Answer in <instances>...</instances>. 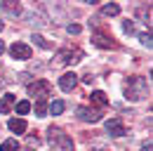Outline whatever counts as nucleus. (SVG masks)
<instances>
[{
    "label": "nucleus",
    "instance_id": "obj_1",
    "mask_svg": "<svg viewBox=\"0 0 153 151\" xmlns=\"http://www.w3.org/2000/svg\"><path fill=\"white\" fill-rule=\"evenodd\" d=\"M149 97V80L141 76H132L125 85V99L127 102H141Z\"/></svg>",
    "mask_w": 153,
    "mask_h": 151
},
{
    "label": "nucleus",
    "instance_id": "obj_2",
    "mask_svg": "<svg viewBox=\"0 0 153 151\" xmlns=\"http://www.w3.org/2000/svg\"><path fill=\"white\" fill-rule=\"evenodd\" d=\"M47 142L54 151H73V139L59 128H50L47 130Z\"/></svg>",
    "mask_w": 153,
    "mask_h": 151
},
{
    "label": "nucleus",
    "instance_id": "obj_3",
    "mask_svg": "<svg viewBox=\"0 0 153 151\" xmlns=\"http://www.w3.org/2000/svg\"><path fill=\"white\" fill-rule=\"evenodd\" d=\"M26 90H28L31 97H36L38 102H45V99L50 97V90H52V87H50V83H47V80H36V83H28V87H26Z\"/></svg>",
    "mask_w": 153,
    "mask_h": 151
},
{
    "label": "nucleus",
    "instance_id": "obj_4",
    "mask_svg": "<svg viewBox=\"0 0 153 151\" xmlns=\"http://www.w3.org/2000/svg\"><path fill=\"white\" fill-rule=\"evenodd\" d=\"M106 132H108L111 137H125V135H127V130H125V123H123V118H120V116L108 118V120H106Z\"/></svg>",
    "mask_w": 153,
    "mask_h": 151
},
{
    "label": "nucleus",
    "instance_id": "obj_5",
    "mask_svg": "<svg viewBox=\"0 0 153 151\" xmlns=\"http://www.w3.org/2000/svg\"><path fill=\"white\" fill-rule=\"evenodd\" d=\"M76 57H82L80 52H73V50H59L57 55H54V61H52V66H64V64H76L78 59Z\"/></svg>",
    "mask_w": 153,
    "mask_h": 151
},
{
    "label": "nucleus",
    "instance_id": "obj_6",
    "mask_svg": "<svg viewBox=\"0 0 153 151\" xmlns=\"http://www.w3.org/2000/svg\"><path fill=\"white\" fill-rule=\"evenodd\" d=\"M10 55H12V59L26 61V59H31V47H28L26 43H14V45L10 47Z\"/></svg>",
    "mask_w": 153,
    "mask_h": 151
},
{
    "label": "nucleus",
    "instance_id": "obj_7",
    "mask_svg": "<svg viewBox=\"0 0 153 151\" xmlns=\"http://www.w3.org/2000/svg\"><path fill=\"white\" fill-rule=\"evenodd\" d=\"M76 85H78V76L73 73V71H68V73H64L59 78V87H61L64 92H73Z\"/></svg>",
    "mask_w": 153,
    "mask_h": 151
},
{
    "label": "nucleus",
    "instance_id": "obj_8",
    "mask_svg": "<svg viewBox=\"0 0 153 151\" xmlns=\"http://www.w3.org/2000/svg\"><path fill=\"white\" fill-rule=\"evenodd\" d=\"M76 113H78V118H80V120H85V123H97V120L101 118V113H99V111L87 109V106H78Z\"/></svg>",
    "mask_w": 153,
    "mask_h": 151
},
{
    "label": "nucleus",
    "instance_id": "obj_9",
    "mask_svg": "<svg viewBox=\"0 0 153 151\" xmlns=\"http://www.w3.org/2000/svg\"><path fill=\"white\" fill-rule=\"evenodd\" d=\"M14 99H17V97H14V94H10V92L0 97V113H2V116L12 111V106H14Z\"/></svg>",
    "mask_w": 153,
    "mask_h": 151
},
{
    "label": "nucleus",
    "instance_id": "obj_10",
    "mask_svg": "<svg viewBox=\"0 0 153 151\" xmlns=\"http://www.w3.org/2000/svg\"><path fill=\"white\" fill-rule=\"evenodd\" d=\"M92 40H94L97 47H106V50H108V47H115L113 40H111V38H106L104 33H99V31H94V33H92Z\"/></svg>",
    "mask_w": 153,
    "mask_h": 151
},
{
    "label": "nucleus",
    "instance_id": "obj_11",
    "mask_svg": "<svg viewBox=\"0 0 153 151\" xmlns=\"http://www.w3.org/2000/svg\"><path fill=\"white\" fill-rule=\"evenodd\" d=\"M0 10H2V12H7V14H12V17H19V14H21V7L17 5V2H12V0L0 2Z\"/></svg>",
    "mask_w": 153,
    "mask_h": 151
},
{
    "label": "nucleus",
    "instance_id": "obj_12",
    "mask_svg": "<svg viewBox=\"0 0 153 151\" xmlns=\"http://www.w3.org/2000/svg\"><path fill=\"white\" fill-rule=\"evenodd\" d=\"M90 99L94 102L97 106H101V109H104V106H108V97H106V92H101V90H94V92L90 94Z\"/></svg>",
    "mask_w": 153,
    "mask_h": 151
},
{
    "label": "nucleus",
    "instance_id": "obj_13",
    "mask_svg": "<svg viewBox=\"0 0 153 151\" xmlns=\"http://www.w3.org/2000/svg\"><path fill=\"white\" fill-rule=\"evenodd\" d=\"M7 128L12 132H17V135H21V132H26V120H24V118H12V120L7 123Z\"/></svg>",
    "mask_w": 153,
    "mask_h": 151
},
{
    "label": "nucleus",
    "instance_id": "obj_14",
    "mask_svg": "<svg viewBox=\"0 0 153 151\" xmlns=\"http://www.w3.org/2000/svg\"><path fill=\"white\" fill-rule=\"evenodd\" d=\"M64 109H66V104H64L61 99H57V102H52V104H50V113H52V116H61Z\"/></svg>",
    "mask_w": 153,
    "mask_h": 151
},
{
    "label": "nucleus",
    "instance_id": "obj_15",
    "mask_svg": "<svg viewBox=\"0 0 153 151\" xmlns=\"http://www.w3.org/2000/svg\"><path fill=\"white\" fill-rule=\"evenodd\" d=\"M101 14L104 17H115V14H120V7L118 5H104L101 7Z\"/></svg>",
    "mask_w": 153,
    "mask_h": 151
},
{
    "label": "nucleus",
    "instance_id": "obj_16",
    "mask_svg": "<svg viewBox=\"0 0 153 151\" xmlns=\"http://www.w3.org/2000/svg\"><path fill=\"white\" fill-rule=\"evenodd\" d=\"M17 149H19V142L17 139H5L0 144V151H17Z\"/></svg>",
    "mask_w": 153,
    "mask_h": 151
},
{
    "label": "nucleus",
    "instance_id": "obj_17",
    "mask_svg": "<svg viewBox=\"0 0 153 151\" xmlns=\"http://www.w3.org/2000/svg\"><path fill=\"white\" fill-rule=\"evenodd\" d=\"M31 40H33L38 47H42V50H50V43H47V40H45L42 36H38V33H33V38H31Z\"/></svg>",
    "mask_w": 153,
    "mask_h": 151
},
{
    "label": "nucleus",
    "instance_id": "obj_18",
    "mask_svg": "<svg viewBox=\"0 0 153 151\" xmlns=\"http://www.w3.org/2000/svg\"><path fill=\"white\" fill-rule=\"evenodd\" d=\"M28 111H31V102H26V99H24V102L17 104V113H19V116H26Z\"/></svg>",
    "mask_w": 153,
    "mask_h": 151
},
{
    "label": "nucleus",
    "instance_id": "obj_19",
    "mask_svg": "<svg viewBox=\"0 0 153 151\" xmlns=\"http://www.w3.org/2000/svg\"><path fill=\"white\" fill-rule=\"evenodd\" d=\"M139 40H141V45L151 47V31H149V33H139Z\"/></svg>",
    "mask_w": 153,
    "mask_h": 151
},
{
    "label": "nucleus",
    "instance_id": "obj_20",
    "mask_svg": "<svg viewBox=\"0 0 153 151\" xmlns=\"http://www.w3.org/2000/svg\"><path fill=\"white\" fill-rule=\"evenodd\" d=\"M66 31H68V33H71V36H78V33H80V31H82V28H80V26H78V24H68V26H66Z\"/></svg>",
    "mask_w": 153,
    "mask_h": 151
},
{
    "label": "nucleus",
    "instance_id": "obj_21",
    "mask_svg": "<svg viewBox=\"0 0 153 151\" xmlns=\"http://www.w3.org/2000/svg\"><path fill=\"white\" fill-rule=\"evenodd\" d=\"M45 111H47L45 102H38V104H36V113H38V116H45Z\"/></svg>",
    "mask_w": 153,
    "mask_h": 151
},
{
    "label": "nucleus",
    "instance_id": "obj_22",
    "mask_svg": "<svg viewBox=\"0 0 153 151\" xmlns=\"http://www.w3.org/2000/svg\"><path fill=\"white\" fill-rule=\"evenodd\" d=\"M123 31H125V33H134V24L132 21H125V24H123Z\"/></svg>",
    "mask_w": 153,
    "mask_h": 151
},
{
    "label": "nucleus",
    "instance_id": "obj_23",
    "mask_svg": "<svg viewBox=\"0 0 153 151\" xmlns=\"http://www.w3.org/2000/svg\"><path fill=\"white\" fill-rule=\"evenodd\" d=\"M153 147H151V139H149V142H144V144H141V151H151Z\"/></svg>",
    "mask_w": 153,
    "mask_h": 151
},
{
    "label": "nucleus",
    "instance_id": "obj_24",
    "mask_svg": "<svg viewBox=\"0 0 153 151\" xmlns=\"http://www.w3.org/2000/svg\"><path fill=\"white\" fill-rule=\"evenodd\" d=\"M2 50H5V43H2V40H0V52H2Z\"/></svg>",
    "mask_w": 153,
    "mask_h": 151
},
{
    "label": "nucleus",
    "instance_id": "obj_25",
    "mask_svg": "<svg viewBox=\"0 0 153 151\" xmlns=\"http://www.w3.org/2000/svg\"><path fill=\"white\" fill-rule=\"evenodd\" d=\"M0 31H2V21H0Z\"/></svg>",
    "mask_w": 153,
    "mask_h": 151
},
{
    "label": "nucleus",
    "instance_id": "obj_26",
    "mask_svg": "<svg viewBox=\"0 0 153 151\" xmlns=\"http://www.w3.org/2000/svg\"><path fill=\"white\" fill-rule=\"evenodd\" d=\"M24 151H33V149H24Z\"/></svg>",
    "mask_w": 153,
    "mask_h": 151
},
{
    "label": "nucleus",
    "instance_id": "obj_27",
    "mask_svg": "<svg viewBox=\"0 0 153 151\" xmlns=\"http://www.w3.org/2000/svg\"><path fill=\"white\" fill-rule=\"evenodd\" d=\"M94 151H99V149H94Z\"/></svg>",
    "mask_w": 153,
    "mask_h": 151
}]
</instances>
